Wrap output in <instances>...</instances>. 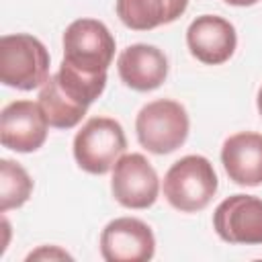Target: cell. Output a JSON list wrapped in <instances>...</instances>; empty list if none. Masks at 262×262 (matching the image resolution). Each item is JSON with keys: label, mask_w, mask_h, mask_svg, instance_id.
I'll return each mask as SVG.
<instances>
[{"label": "cell", "mask_w": 262, "mask_h": 262, "mask_svg": "<svg viewBox=\"0 0 262 262\" xmlns=\"http://www.w3.org/2000/svg\"><path fill=\"white\" fill-rule=\"evenodd\" d=\"M219 188L213 164L199 154L176 160L164 176V196L180 213L203 211Z\"/></svg>", "instance_id": "6da1fadb"}, {"label": "cell", "mask_w": 262, "mask_h": 262, "mask_svg": "<svg viewBox=\"0 0 262 262\" xmlns=\"http://www.w3.org/2000/svg\"><path fill=\"white\" fill-rule=\"evenodd\" d=\"M47 129L49 123L39 102L12 100L0 113V141L12 151H37L47 139Z\"/></svg>", "instance_id": "9c48e42d"}, {"label": "cell", "mask_w": 262, "mask_h": 262, "mask_svg": "<svg viewBox=\"0 0 262 262\" xmlns=\"http://www.w3.org/2000/svg\"><path fill=\"white\" fill-rule=\"evenodd\" d=\"M223 2H227L231 6H254L258 0H223Z\"/></svg>", "instance_id": "e0dca14e"}, {"label": "cell", "mask_w": 262, "mask_h": 262, "mask_svg": "<svg viewBox=\"0 0 262 262\" xmlns=\"http://www.w3.org/2000/svg\"><path fill=\"white\" fill-rule=\"evenodd\" d=\"M168 57L156 45L133 43L117 57V72L123 84L137 92L160 88L168 78Z\"/></svg>", "instance_id": "8fae6325"}, {"label": "cell", "mask_w": 262, "mask_h": 262, "mask_svg": "<svg viewBox=\"0 0 262 262\" xmlns=\"http://www.w3.org/2000/svg\"><path fill=\"white\" fill-rule=\"evenodd\" d=\"M154 254V231L137 217H117L100 233V256L106 262H147Z\"/></svg>", "instance_id": "ba28073f"}, {"label": "cell", "mask_w": 262, "mask_h": 262, "mask_svg": "<svg viewBox=\"0 0 262 262\" xmlns=\"http://www.w3.org/2000/svg\"><path fill=\"white\" fill-rule=\"evenodd\" d=\"M72 260V256L68 254V252H63V250H59L57 246H51V248H47V246H43V248H39V250H35V252H31L29 256H27V260L31 262V260Z\"/></svg>", "instance_id": "2e32d148"}, {"label": "cell", "mask_w": 262, "mask_h": 262, "mask_svg": "<svg viewBox=\"0 0 262 262\" xmlns=\"http://www.w3.org/2000/svg\"><path fill=\"white\" fill-rule=\"evenodd\" d=\"M33 192L29 172L8 158L0 160V213L23 207Z\"/></svg>", "instance_id": "9a60e30c"}, {"label": "cell", "mask_w": 262, "mask_h": 262, "mask_svg": "<svg viewBox=\"0 0 262 262\" xmlns=\"http://www.w3.org/2000/svg\"><path fill=\"white\" fill-rule=\"evenodd\" d=\"M256 106H258V113H260V117H262V86H260V90H258V98H256Z\"/></svg>", "instance_id": "ac0fdd59"}, {"label": "cell", "mask_w": 262, "mask_h": 262, "mask_svg": "<svg viewBox=\"0 0 262 262\" xmlns=\"http://www.w3.org/2000/svg\"><path fill=\"white\" fill-rule=\"evenodd\" d=\"M127 139L119 121L111 117L88 119L74 137L76 164L88 174H106L125 154Z\"/></svg>", "instance_id": "277c9868"}, {"label": "cell", "mask_w": 262, "mask_h": 262, "mask_svg": "<svg viewBox=\"0 0 262 262\" xmlns=\"http://www.w3.org/2000/svg\"><path fill=\"white\" fill-rule=\"evenodd\" d=\"M39 106L49 123V127H55V129H72L76 127L88 108L76 104L57 84L55 76H49L47 82L41 86L39 90Z\"/></svg>", "instance_id": "5bb4252c"}, {"label": "cell", "mask_w": 262, "mask_h": 262, "mask_svg": "<svg viewBox=\"0 0 262 262\" xmlns=\"http://www.w3.org/2000/svg\"><path fill=\"white\" fill-rule=\"evenodd\" d=\"M221 164L231 182L239 186L262 184V133L239 131L221 145Z\"/></svg>", "instance_id": "7c38bea8"}, {"label": "cell", "mask_w": 262, "mask_h": 262, "mask_svg": "<svg viewBox=\"0 0 262 262\" xmlns=\"http://www.w3.org/2000/svg\"><path fill=\"white\" fill-rule=\"evenodd\" d=\"M186 45L192 57L207 66L225 63L235 47L237 33L235 27L217 14H201L186 29Z\"/></svg>", "instance_id": "30bf717a"}, {"label": "cell", "mask_w": 262, "mask_h": 262, "mask_svg": "<svg viewBox=\"0 0 262 262\" xmlns=\"http://www.w3.org/2000/svg\"><path fill=\"white\" fill-rule=\"evenodd\" d=\"M190 119L186 108L170 98H158L141 106L135 119V133L141 147L156 156L176 151L188 137Z\"/></svg>", "instance_id": "3957f363"}, {"label": "cell", "mask_w": 262, "mask_h": 262, "mask_svg": "<svg viewBox=\"0 0 262 262\" xmlns=\"http://www.w3.org/2000/svg\"><path fill=\"white\" fill-rule=\"evenodd\" d=\"M111 190L127 209H149L158 201L160 178L143 154H123L113 168Z\"/></svg>", "instance_id": "8992f818"}, {"label": "cell", "mask_w": 262, "mask_h": 262, "mask_svg": "<svg viewBox=\"0 0 262 262\" xmlns=\"http://www.w3.org/2000/svg\"><path fill=\"white\" fill-rule=\"evenodd\" d=\"M63 61L88 72L106 74L115 57V37L96 18L72 20L63 31Z\"/></svg>", "instance_id": "5b68a950"}, {"label": "cell", "mask_w": 262, "mask_h": 262, "mask_svg": "<svg viewBox=\"0 0 262 262\" xmlns=\"http://www.w3.org/2000/svg\"><path fill=\"white\" fill-rule=\"evenodd\" d=\"M213 229L227 244H262V199L231 194L213 213Z\"/></svg>", "instance_id": "52a82bcc"}, {"label": "cell", "mask_w": 262, "mask_h": 262, "mask_svg": "<svg viewBox=\"0 0 262 262\" xmlns=\"http://www.w3.org/2000/svg\"><path fill=\"white\" fill-rule=\"evenodd\" d=\"M188 0H117V16L131 31H151L184 14Z\"/></svg>", "instance_id": "4fadbf2b"}, {"label": "cell", "mask_w": 262, "mask_h": 262, "mask_svg": "<svg viewBox=\"0 0 262 262\" xmlns=\"http://www.w3.org/2000/svg\"><path fill=\"white\" fill-rule=\"evenodd\" d=\"M49 78V51L29 33L0 37V82L16 90L41 88Z\"/></svg>", "instance_id": "7a4b0ae2"}]
</instances>
